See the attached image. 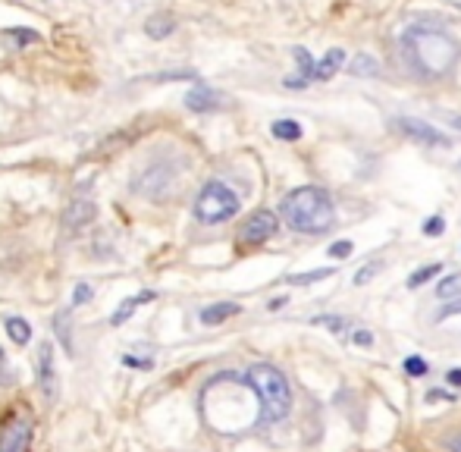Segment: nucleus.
<instances>
[{"label":"nucleus","mask_w":461,"mask_h":452,"mask_svg":"<svg viewBox=\"0 0 461 452\" xmlns=\"http://www.w3.org/2000/svg\"><path fill=\"white\" fill-rule=\"evenodd\" d=\"M270 129H273V136L280 141H298L301 136H305V129H301L295 120H276Z\"/></svg>","instance_id":"obj_20"},{"label":"nucleus","mask_w":461,"mask_h":452,"mask_svg":"<svg viewBox=\"0 0 461 452\" xmlns=\"http://www.w3.org/2000/svg\"><path fill=\"white\" fill-rule=\"evenodd\" d=\"M380 73V63L368 57V54H358V57L352 60V76H364V79H373Z\"/></svg>","instance_id":"obj_21"},{"label":"nucleus","mask_w":461,"mask_h":452,"mask_svg":"<svg viewBox=\"0 0 461 452\" xmlns=\"http://www.w3.org/2000/svg\"><path fill=\"white\" fill-rule=\"evenodd\" d=\"M402 368H405V374H408V377H427V371H430V364H427L424 358H420V355H408Z\"/></svg>","instance_id":"obj_24"},{"label":"nucleus","mask_w":461,"mask_h":452,"mask_svg":"<svg viewBox=\"0 0 461 452\" xmlns=\"http://www.w3.org/2000/svg\"><path fill=\"white\" fill-rule=\"evenodd\" d=\"M452 126H458V129H461V116H455V120H452Z\"/></svg>","instance_id":"obj_37"},{"label":"nucleus","mask_w":461,"mask_h":452,"mask_svg":"<svg viewBox=\"0 0 461 452\" xmlns=\"http://www.w3.org/2000/svg\"><path fill=\"white\" fill-rule=\"evenodd\" d=\"M0 383H10V364H6L4 348H0Z\"/></svg>","instance_id":"obj_33"},{"label":"nucleus","mask_w":461,"mask_h":452,"mask_svg":"<svg viewBox=\"0 0 461 452\" xmlns=\"http://www.w3.org/2000/svg\"><path fill=\"white\" fill-rule=\"evenodd\" d=\"M452 314H461V298L449 301V305H442L440 314H436V321H446V317H452Z\"/></svg>","instance_id":"obj_31"},{"label":"nucleus","mask_w":461,"mask_h":452,"mask_svg":"<svg viewBox=\"0 0 461 452\" xmlns=\"http://www.w3.org/2000/svg\"><path fill=\"white\" fill-rule=\"evenodd\" d=\"M145 31H148V38H157V41H161V38L176 31V19L166 16V13H157V16H151V19L145 22Z\"/></svg>","instance_id":"obj_16"},{"label":"nucleus","mask_w":461,"mask_h":452,"mask_svg":"<svg viewBox=\"0 0 461 452\" xmlns=\"http://www.w3.org/2000/svg\"><path fill=\"white\" fill-rule=\"evenodd\" d=\"M91 296H94V289L88 286V283H78L76 292H73V305H85V301H88Z\"/></svg>","instance_id":"obj_29"},{"label":"nucleus","mask_w":461,"mask_h":452,"mask_svg":"<svg viewBox=\"0 0 461 452\" xmlns=\"http://www.w3.org/2000/svg\"><path fill=\"white\" fill-rule=\"evenodd\" d=\"M352 343L355 346H373V333L370 330H355L352 333Z\"/></svg>","instance_id":"obj_32"},{"label":"nucleus","mask_w":461,"mask_h":452,"mask_svg":"<svg viewBox=\"0 0 461 452\" xmlns=\"http://www.w3.org/2000/svg\"><path fill=\"white\" fill-rule=\"evenodd\" d=\"M0 41H4L6 51H22V47L41 41V35L31 31V29H4L0 31Z\"/></svg>","instance_id":"obj_13"},{"label":"nucleus","mask_w":461,"mask_h":452,"mask_svg":"<svg viewBox=\"0 0 461 452\" xmlns=\"http://www.w3.org/2000/svg\"><path fill=\"white\" fill-rule=\"evenodd\" d=\"M170 179H173V166H166V164H154V166H148V170L141 173V176L135 179L132 186H135V192H138V195L163 198V192L170 189Z\"/></svg>","instance_id":"obj_9"},{"label":"nucleus","mask_w":461,"mask_h":452,"mask_svg":"<svg viewBox=\"0 0 461 452\" xmlns=\"http://www.w3.org/2000/svg\"><path fill=\"white\" fill-rule=\"evenodd\" d=\"M186 107L188 110H198V114H204V110H217L220 107V94L211 91L208 85H198L186 94Z\"/></svg>","instance_id":"obj_12"},{"label":"nucleus","mask_w":461,"mask_h":452,"mask_svg":"<svg viewBox=\"0 0 461 452\" xmlns=\"http://www.w3.org/2000/svg\"><path fill=\"white\" fill-rule=\"evenodd\" d=\"M420 229H424V236H442V233H446V220L436 214V217H427Z\"/></svg>","instance_id":"obj_26"},{"label":"nucleus","mask_w":461,"mask_h":452,"mask_svg":"<svg viewBox=\"0 0 461 452\" xmlns=\"http://www.w3.org/2000/svg\"><path fill=\"white\" fill-rule=\"evenodd\" d=\"M380 271H383V261H370V264H364L361 271L355 273V286H368V283H370Z\"/></svg>","instance_id":"obj_25"},{"label":"nucleus","mask_w":461,"mask_h":452,"mask_svg":"<svg viewBox=\"0 0 461 452\" xmlns=\"http://www.w3.org/2000/svg\"><path fill=\"white\" fill-rule=\"evenodd\" d=\"M242 308L233 305V301H220V305H211V308H204L201 311V321L208 323V327H213V323H223L229 321V317H235Z\"/></svg>","instance_id":"obj_14"},{"label":"nucleus","mask_w":461,"mask_h":452,"mask_svg":"<svg viewBox=\"0 0 461 452\" xmlns=\"http://www.w3.org/2000/svg\"><path fill=\"white\" fill-rule=\"evenodd\" d=\"M343 63H345V51H339V47H333V51L323 57L320 63H317V79L320 82H327V79H333L343 69Z\"/></svg>","instance_id":"obj_15"},{"label":"nucleus","mask_w":461,"mask_h":452,"mask_svg":"<svg viewBox=\"0 0 461 452\" xmlns=\"http://www.w3.org/2000/svg\"><path fill=\"white\" fill-rule=\"evenodd\" d=\"M38 374H41V393L47 402L57 399V368H54V346H41V358H38Z\"/></svg>","instance_id":"obj_10"},{"label":"nucleus","mask_w":461,"mask_h":452,"mask_svg":"<svg viewBox=\"0 0 461 452\" xmlns=\"http://www.w3.org/2000/svg\"><path fill=\"white\" fill-rule=\"evenodd\" d=\"M57 336H60L63 348H66V352H73V336H69V330H66V311L57 314Z\"/></svg>","instance_id":"obj_27"},{"label":"nucleus","mask_w":461,"mask_h":452,"mask_svg":"<svg viewBox=\"0 0 461 452\" xmlns=\"http://www.w3.org/2000/svg\"><path fill=\"white\" fill-rule=\"evenodd\" d=\"M442 273V264H427V267H420V271H415L408 276V289H417V286H424V283H430L433 276H440Z\"/></svg>","instance_id":"obj_22"},{"label":"nucleus","mask_w":461,"mask_h":452,"mask_svg":"<svg viewBox=\"0 0 461 452\" xmlns=\"http://www.w3.org/2000/svg\"><path fill=\"white\" fill-rule=\"evenodd\" d=\"M446 383H449V386H458V390H461V368H452V371H449V374H446Z\"/></svg>","instance_id":"obj_34"},{"label":"nucleus","mask_w":461,"mask_h":452,"mask_svg":"<svg viewBox=\"0 0 461 452\" xmlns=\"http://www.w3.org/2000/svg\"><path fill=\"white\" fill-rule=\"evenodd\" d=\"M6 333H10V339L16 346H29V339H31V327L26 317H6Z\"/></svg>","instance_id":"obj_17"},{"label":"nucleus","mask_w":461,"mask_h":452,"mask_svg":"<svg viewBox=\"0 0 461 452\" xmlns=\"http://www.w3.org/2000/svg\"><path fill=\"white\" fill-rule=\"evenodd\" d=\"M154 298H157V292H151V289L148 292H138V296H132V298H126L123 305H119L116 311L110 314V327H119V323H126L141 305H148V301H154Z\"/></svg>","instance_id":"obj_11"},{"label":"nucleus","mask_w":461,"mask_h":452,"mask_svg":"<svg viewBox=\"0 0 461 452\" xmlns=\"http://www.w3.org/2000/svg\"><path fill=\"white\" fill-rule=\"evenodd\" d=\"M402 54L424 79H440L455 69L461 44L440 26H408L402 31Z\"/></svg>","instance_id":"obj_1"},{"label":"nucleus","mask_w":461,"mask_h":452,"mask_svg":"<svg viewBox=\"0 0 461 452\" xmlns=\"http://www.w3.org/2000/svg\"><path fill=\"white\" fill-rule=\"evenodd\" d=\"M314 323H323V327L333 330V333H343V327H345L343 317H314Z\"/></svg>","instance_id":"obj_30"},{"label":"nucleus","mask_w":461,"mask_h":452,"mask_svg":"<svg viewBox=\"0 0 461 452\" xmlns=\"http://www.w3.org/2000/svg\"><path fill=\"white\" fill-rule=\"evenodd\" d=\"M327 276H333V271H330V267H320V271L292 273V276H289V283H292V286H308V283H320V280H327Z\"/></svg>","instance_id":"obj_23"},{"label":"nucleus","mask_w":461,"mask_h":452,"mask_svg":"<svg viewBox=\"0 0 461 452\" xmlns=\"http://www.w3.org/2000/svg\"><path fill=\"white\" fill-rule=\"evenodd\" d=\"M94 211H98V208H94V198L88 192H78L73 201H69L66 214H63V226H66V233L69 236L82 233V229L94 220Z\"/></svg>","instance_id":"obj_8"},{"label":"nucleus","mask_w":461,"mask_h":452,"mask_svg":"<svg viewBox=\"0 0 461 452\" xmlns=\"http://www.w3.org/2000/svg\"><path fill=\"white\" fill-rule=\"evenodd\" d=\"M348 255H352V242H348V239H339V242H333V245H330V258L345 261Z\"/></svg>","instance_id":"obj_28"},{"label":"nucleus","mask_w":461,"mask_h":452,"mask_svg":"<svg viewBox=\"0 0 461 452\" xmlns=\"http://www.w3.org/2000/svg\"><path fill=\"white\" fill-rule=\"evenodd\" d=\"M436 298H442V301H455V298H461V273L442 276V280L436 283Z\"/></svg>","instance_id":"obj_18"},{"label":"nucleus","mask_w":461,"mask_h":452,"mask_svg":"<svg viewBox=\"0 0 461 452\" xmlns=\"http://www.w3.org/2000/svg\"><path fill=\"white\" fill-rule=\"evenodd\" d=\"M31 421L29 415H13L0 431V452H29Z\"/></svg>","instance_id":"obj_7"},{"label":"nucleus","mask_w":461,"mask_h":452,"mask_svg":"<svg viewBox=\"0 0 461 452\" xmlns=\"http://www.w3.org/2000/svg\"><path fill=\"white\" fill-rule=\"evenodd\" d=\"M449 449H452V452H461V437H458V440H452V446H449Z\"/></svg>","instance_id":"obj_36"},{"label":"nucleus","mask_w":461,"mask_h":452,"mask_svg":"<svg viewBox=\"0 0 461 452\" xmlns=\"http://www.w3.org/2000/svg\"><path fill=\"white\" fill-rule=\"evenodd\" d=\"M276 229H280V220H276L273 211H254L251 217L245 220L238 239H242V245H260V242H267Z\"/></svg>","instance_id":"obj_6"},{"label":"nucleus","mask_w":461,"mask_h":452,"mask_svg":"<svg viewBox=\"0 0 461 452\" xmlns=\"http://www.w3.org/2000/svg\"><path fill=\"white\" fill-rule=\"evenodd\" d=\"M248 383L258 393L260 421H267V424L283 421L292 411V386H289V377L280 368H273V364H254L248 371Z\"/></svg>","instance_id":"obj_3"},{"label":"nucleus","mask_w":461,"mask_h":452,"mask_svg":"<svg viewBox=\"0 0 461 452\" xmlns=\"http://www.w3.org/2000/svg\"><path fill=\"white\" fill-rule=\"evenodd\" d=\"M292 57H295V63H298V79H305V82L317 79V63L305 47H292Z\"/></svg>","instance_id":"obj_19"},{"label":"nucleus","mask_w":461,"mask_h":452,"mask_svg":"<svg viewBox=\"0 0 461 452\" xmlns=\"http://www.w3.org/2000/svg\"><path fill=\"white\" fill-rule=\"evenodd\" d=\"M285 301H289L285 296H276V298H270V301H267V308H270V311H280V308L285 305Z\"/></svg>","instance_id":"obj_35"},{"label":"nucleus","mask_w":461,"mask_h":452,"mask_svg":"<svg viewBox=\"0 0 461 452\" xmlns=\"http://www.w3.org/2000/svg\"><path fill=\"white\" fill-rule=\"evenodd\" d=\"M238 208H242V201H238L235 189H229L223 179L204 182V189L195 198V217L201 220V224H208V226L233 220L238 214Z\"/></svg>","instance_id":"obj_4"},{"label":"nucleus","mask_w":461,"mask_h":452,"mask_svg":"<svg viewBox=\"0 0 461 452\" xmlns=\"http://www.w3.org/2000/svg\"><path fill=\"white\" fill-rule=\"evenodd\" d=\"M392 126L402 132L405 139L417 141V145H424V148H452V139L446 136V132L433 129L430 123L415 120V116H399V120H395Z\"/></svg>","instance_id":"obj_5"},{"label":"nucleus","mask_w":461,"mask_h":452,"mask_svg":"<svg viewBox=\"0 0 461 452\" xmlns=\"http://www.w3.org/2000/svg\"><path fill=\"white\" fill-rule=\"evenodd\" d=\"M283 220L289 224L295 233H327L336 224V204L333 198L317 186H301L295 192H289L283 198Z\"/></svg>","instance_id":"obj_2"}]
</instances>
